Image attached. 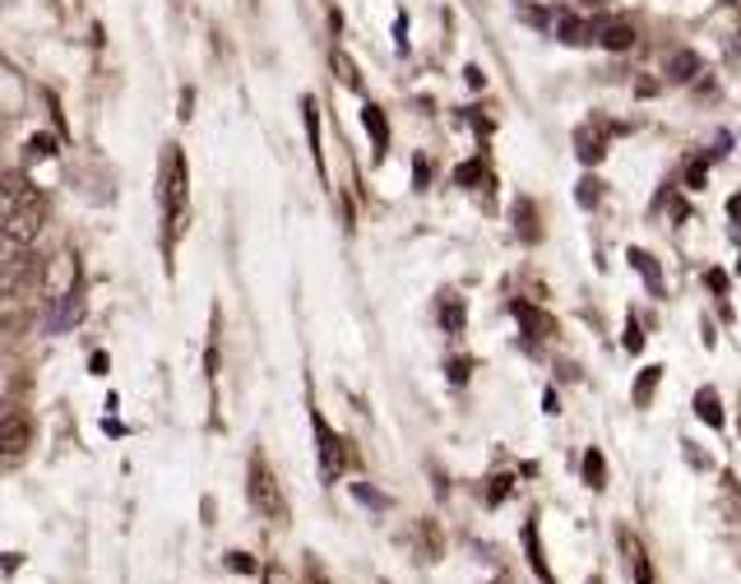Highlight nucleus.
Masks as SVG:
<instances>
[{
    "instance_id": "nucleus-1",
    "label": "nucleus",
    "mask_w": 741,
    "mask_h": 584,
    "mask_svg": "<svg viewBox=\"0 0 741 584\" xmlns=\"http://www.w3.org/2000/svg\"><path fill=\"white\" fill-rule=\"evenodd\" d=\"M43 223H47V195L37 190L24 172H5V177H0V237L33 246Z\"/></svg>"
},
{
    "instance_id": "nucleus-2",
    "label": "nucleus",
    "mask_w": 741,
    "mask_h": 584,
    "mask_svg": "<svg viewBox=\"0 0 741 584\" xmlns=\"http://www.w3.org/2000/svg\"><path fill=\"white\" fill-rule=\"evenodd\" d=\"M186 195H190V182H186V153L177 144H167L163 153V172H158V200H163V213L172 219V227L181 232V219H186Z\"/></svg>"
},
{
    "instance_id": "nucleus-3",
    "label": "nucleus",
    "mask_w": 741,
    "mask_h": 584,
    "mask_svg": "<svg viewBox=\"0 0 741 584\" xmlns=\"http://www.w3.org/2000/svg\"><path fill=\"white\" fill-rule=\"evenodd\" d=\"M43 283V260L19 242H0V288L5 292H33Z\"/></svg>"
},
{
    "instance_id": "nucleus-4",
    "label": "nucleus",
    "mask_w": 741,
    "mask_h": 584,
    "mask_svg": "<svg viewBox=\"0 0 741 584\" xmlns=\"http://www.w3.org/2000/svg\"><path fill=\"white\" fill-rule=\"evenodd\" d=\"M246 492H250V505L269 519V524H287V501L279 492V478L269 474V464L264 459H250V482H246Z\"/></svg>"
},
{
    "instance_id": "nucleus-5",
    "label": "nucleus",
    "mask_w": 741,
    "mask_h": 584,
    "mask_svg": "<svg viewBox=\"0 0 741 584\" xmlns=\"http://www.w3.org/2000/svg\"><path fill=\"white\" fill-rule=\"evenodd\" d=\"M316 422V445H320V469H325V478H339L348 464H353V451L343 445V436H334V427H329L320 413L310 418Z\"/></svg>"
},
{
    "instance_id": "nucleus-6",
    "label": "nucleus",
    "mask_w": 741,
    "mask_h": 584,
    "mask_svg": "<svg viewBox=\"0 0 741 584\" xmlns=\"http://www.w3.org/2000/svg\"><path fill=\"white\" fill-rule=\"evenodd\" d=\"M33 445V422L24 413H5L0 418V464H19Z\"/></svg>"
},
{
    "instance_id": "nucleus-7",
    "label": "nucleus",
    "mask_w": 741,
    "mask_h": 584,
    "mask_svg": "<svg viewBox=\"0 0 741 584\" xmlns=\"http://www.w3.org/2000/svg\"><path fill=\"white\" fill-rule=\"evenodd\" d=\"M515 316H519V325H524V335L529 339H552L556 335V320L548 316V311L529 306V302H515Z\"/></svg>"
},
{
    "instance_id": "nucleus-8",
    "label": "nucleus",
    "mask_w": 741,
    "mask_h": 584,
    "mask_svg": "<svg viewBox=\"0 0 741 584\" xmlns=\"http://www.w3.org/2000/svg\"><path fill=\"white\" fill-rule=\"evenodd\" d=\"M593 37L608 51H631L635 47V28L631 24H602V28H593Z\"/></svg>"
},
{
    "instance_id": "nucleus-9",
    "label": "nucleus",
    "mask_w": 741,
    "mask_h": 584,
    "mask_svg": "<svg viewBox=\"0 0 741 584\" xmlns=\"http://www.w3.org/2000/svg\"><path fill=\"white\" fill-rule=\"evenodd\" d=\"M362 121H366V130H370V144H376V159H385V149H389V126H385V112H380L376 103H366Z\"/></svg>"
},
{
    "instance_id": "nucleus-10",
    "label": "nucleus",
    "mask_w": 741,
    "mask_h": 584,
    "mask_svg": "<svg viewBox=\"0 0 741 584\" xmlns=\"http://www.w3.org/2000/svg\"><path fill=\"white\" fill-rule=\"evenodd\" d=\"M626 542V561H631V575H635V584H654V567H649V557H645V548H639V542L626 534L621 538Z\"/></svg>"
},
{
    "instance_id": "nucleus-11",
    "label": "nucleus",
    "mask_w": 741,
    "mask_h": 584,
    "mask_svg": "<svg viewBox=\"0 0 741 584\" xmlns=\"http://www.w3.org/2000/svg\"><path fill=\"white\" fill-rule=\"evenodd\" d=\"M658 381H662V366H645V372H639V381H635V389H631L635 408H649V399H654Z\"/></svg>"
},
{
    "instance_id": "nucleus-12",
    "label": "nucleus",
    "mask_w": 741,
    "mask_h": 584,
    "mask_svg": "<svg viewBox=\"0 0 741 584\" xmlns=\"http://www.w3.org/2000/svg\"><path fill=\"white\" fill-rule=\"evenodd\" d=\"M695 413L705 418L709 427H724V408H718V395H714L709 385H705V389H699V395H695Z\"/></svg>"
},
{
    "instance_id": "nucleus-13",
    "label": "nucleus",
    "mask_w": 741,
    "mask_h": 584,
    "mask_svg": "<svg viewBox=\"0 0 741 584\" xmlns=\"http://www.w3.org/2000/svg\"><path fill=\"white\" fill-rule=\"evenodd\" d=\"M584 482H589L593 492H602V487H608V464H602V451L584 455Z\"/></svg>"
},
{
    "instance_id": "nucleus-14",
    "label": "nucleus",
    "mask_w": 741,
    "mask_h": 584,
    "mask_svg": "<svg viewBox=\"0 0 741 584\" xmlns=\"http://www.w3.org/2000/svg\"><path fill=\"white\" fill-rule=\"evenodd\" d=\"M575 144H579V159H584V163H598L602 153H608V149H602V135H598V130H589V126H584V130L575 135Z\"/></svg>"
},
{
    "instance_id": "nucleus-15",
    "label": "nucleus",
    "mask_w": 741,
    "mask_h": 584,
    "mask_svg": "<svg viewBox=\"0 0 741 584\" xmlns=\"http://www.w3.org/2000/svg\"><path fill=\"white\" fill-rule=\"evenodd\" d=\"M515 227H519V237H524V242H538V237H542V227L533 223V205H529V200H519V205H515Z\"/></svg>"
},
{
    "instance_id": "nucleus-16",
    "label": "nucleus",
    "mask_w": 741,
    "mask_h": 584,
    "mask_svg": "<svg viewBox=\"0 0 741 584\" xmlns=\"http://www.w3.org/2000/svg\"><path fill=\"white\" fill-rule=\"evenodd\" d=\"M631 265L649 279V288H654V292H662V269H658V260L649 256V250H631Z\"/></svg>"
},
{
    "instance_id": "nucleus-17",
    "label": "nucleus",
    "mask_w": 741,
    "mask_h": 584,
    "mask_svg": "<svg viewBox=\"0 0 741 584\" xmlns=\"http://www.w3.org/2000/svg\"><path fill=\"white\" fill-rule=\"evenodd\" d=\"M589 37H593V28H589V24H584V19H571V14H565V19H561V43H571V47H579V43H589Z\"/></svg>"
},
{
    "instance_id": "nucleus-18",
    "label": "nucleus",
    "mask_w": 741,
    "mask_h": 584,
    "mask_svg": "<svg viewBox=\"0 0 741 584\" xmlns=\"http://www.w3.org/2000/svg\"><path fill=\"white\" fill-rule=\"evenodd\" d=\"M524 548H529L533 571H538L542 580H548V584H556V580H552V571H548V561H542V548H538V529H533V524H529V529H524Z\"/></svg>"
},
{
    "instance_id": "nucleus-19",
    "label": "nucleus",
    "mask_w": 741,
    "mask_h": 584,
    "mask_svg": "<svg viewBox=\"0 0 741 584\" xmlns=\"http://www.w3.org/2000/svg\"><path fill=\"white\" fill-rule=\"evenodd\" d=\"M695 70H699V56H695V51H677V56H672V66H668L672 80H691Z\"/></svg>"
},
{
    "instance_id": "nucleus-20",
    "label": "nucleus",
    "mask_w": 741,
    "mask_h": 584,
    "mask_svg": "<svg viewBox=\"0 0 741 584\" xmlns=\"http://www.w3.org/2000/svg\"><path fill=\"white\" fill-rule=\"evenodd\" d=\"M440 320H445V329H450V335H459V329H463V302H459V297H445V302H440Z\"/></svg>"
},
{
    "instance_id": "nucleus-21",
    "label": "nucleus",
    "mask_w": 741,
    "mask_h": 584,
    "mask_svg": "<svg viewBox=\"0 0 741 584\" xmlns=\"http://www.w3.org/2000/svg\"><path fill=\"white\" fill-rule=\"evenodd\" d=\"M74 320H80V302H74V297H70V302H66L61 311H51V320H47V325L56 329V335H61V329H70Z\"/></svg>"
},
{
    "instance_id": "nucleus-22",
    "label": "nucleus",
    "mask_w": 741,
    "mask_h": 584,
    "mask_svg": "<svg viewBox=\"0 0 741 584\" xmlns=\"http://www.w3.org/2000/svg\"><path fill=\"white\" fill-rule=\"evenodd\" d=\"M455 182H459V186H478V182H492V177H486V163L478 159V163H463V167L455 172Z\"/></svg>"
},
{
    "instance_id": "nucleus-23",
    "label": "nucleus",
    "mask_w": 741,
    "mask_h": 584,
    "mask_svg": "<svg viewBox=\"0 0 741 584\" xmlns=\"http://www.w3.org/2000/svg\"><path fill=\"white\" fill-rule=\"evenodd\" d=\"M705 182H709V163H705V159H691V163H686V190H705Z\"/></svg>"
},
{
    "instance_id": "nucleus-24",
    "label": "nucleus",
    "mask_w": 741,
    "mask_h": 584,
    "mask_svg": "<svg viewBox=\"0 0 741 584\" xmlns=\"http://www.w3.org/2000/svg\"><path fill=\"white\" fill-rule=\"evenodd\" d=\"M334 70H339V80H343V84H353V89H362V74H357V66H353V61H348V56H343V51L334 56Z\"/></svg>"
},
{
    "instance_id": "nucleus-25",
    "label": "nucleus",
    "mask_w": 741,
    "mask_h": 584,
    "mask_svg": "<svg viewBox=\"0 0 741 584\" xmlns=\"http://www.w3.org/2000/svg\"><path fill=\"white\" fill-rule=\"evenodd\" d=\"M598 195H602V190H598V182H593V177H584V182H579V205H598Z\"/></svg>"
},
{
    "instance_id": "nucleus-26",
    "label": "nucleus",
    "mask_w": 741,
    "mask_h": 584,
    "mask_svg": "<svg viewBox=\"0 0 741 584\" xmlns=\"http://www.w3.org/2000/svg\"><path fill=\"white\" fill-rule=\"evenodd\" d=\"M306 584H334V580H329V575H325V567H316V557H310V561H306Z\"/></svg>"
},
{
    "instance_id": "nucleus-27",
    "label": "nucleus",
    "mask_w": 741,
    "mask_h": 584,
    "mask_svg": "<svg viewBox=\"0 0 741 584\" xmlns=\"http://www.w3.org/2000/svg\"><path fill=\"white\" fill-rule=\"evenodd\" d=\"M626 348H631V353H639V348H645V335H639L635 320H626Z\"/></svg>"
},
{
    "instance_id": "nucleus-28",
    "label": "nucleus",
    "mask_w": 741,
    "mask_h": 584,
    "mask_svg": "<svg viewBox=\"0 0 741 584\" xmlns=\"http://www.w3.org/2000/svg\"><path fill=\"white\" fill-rule=\"evenodd\" d=\"M705 279H709V288L718 292V297H728V275H724V269H709Z\"/></svg>"
},
{
    "instance_id": "nucleus-29",
    "label": "nucleus",
    "mask_w": 741,
    "mask_h": 584,
    "mask_svg": "<svg viewBox=\"0 0 741 584\" xmlns=\"http://www.w3.org/2000/svg\"><path fill=\"white\" fill-rule=\"evenodd\" d=\"M227 567H232V571H256V561H250L246 552H232V557H227Z\"/></svg>"
},
{
    "instance_id": "nucleus-30",
    "label": "nucleus",
    "mask_w": 741,
    "mask_h": 584,
    "mask_svg": "<svg viewBox=\"0 0 741 584\" xmlns=\"http://www.w3.org/2000/svg\"><path fill=\"white\" fill-rule=\"evenodd\" d=\"M496 487H492V501H505V497H510V478H492Z\"/></svg>"
},
{
    "instance_id": "nucleus-31",
    "label": "nucleus",
    "mask_w": 741,
    "mask_h": 584,
    "mask_svg": "<svg viewBox=\"0 0 741 584\" xmlns=\"http://www.w3.org/2000/svg\"><path fill=\"white\" fill-rule=\"evenodd\" d=\"M468 376V362H450V381H463Z\"/></svg>"
},
{
    "instance_id": "nucleus-32",
    "label": "nucleus",
    "mask_w": 741,
    "mask_h": 584,
    "mask_svg": "<svg viewBox=\"0 0 741 584\" xmlns=\"http://www.w3.org/2000/svg\"><path fill=\"white\" fill-rule=\"evenodd\" d=\"M728 213H732L737 227H741V195H732V200H728Z\"/></svg>"
},
{
    "instance_id": "nucleus-33",
    "label": "nucleus",
    "mask_w": 741,
    "mask_h": 584,
    "mask_svg": "<svg viewBox=\"0 0 741 584\" xmlns=\"http://www.w3.org/2000/svg\"><path fill=\"white\" fill-rule=\"evenodd\" d=\"M264 584H292V580H287L283 571H269V575H264Z\"/></svg>"
},
{
    "instance_id": "nucleus-34",
    "label": "nucleus",
    "mask_w": 741,
    "mask_h": 584,
    "mask_svg": "<svg viewBox=\"0 0 741 584\" xmlns=\"http://www.w3.org/2000/svg\"><path fill=\"white\" fill-rule=\"evenodd\" d=\"M589 584H602V580H598V575H593V580H589Z\"/></svg>"
},
{
    "instance_id": "nucleus-35",
    "label": "nucleus",
    "mask_w": 741,
    "mask_h": 584,
    "mask_svg": "<svg viewBox=\"0 0 741 584\" xmlns=\"http://www.w3.org/2000/svg\"><path fill=\"white\" fill-rule=\"evenodd\" d=\"M589 5H602V0H589Z\"/></svg>"
}]
</instances>
